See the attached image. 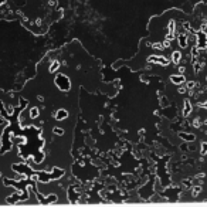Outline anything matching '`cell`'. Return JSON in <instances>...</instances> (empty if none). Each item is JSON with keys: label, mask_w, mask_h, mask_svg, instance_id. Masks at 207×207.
Segmentation results:
<instances>
[{"label": "cell", "mask_w": 207, "mask_h": 207, "mask_svg": "<svg viewBox=\"0 0 207 207\" xmlns=\"http://www.w3.org/2000/svg\"><path fill=\"white\" fill-rule=\"evenodd\" d=\"M57 68H60V61H57V60H54V61L51 62V65H50V68H48V71H50V72H56Z\"/></svg>", "instance_id": "9"}, {"label": "cell", "mask_w": 207, "mask_h": 207, "mask_svg": "<svg viewBox=\"0 0 207 207\" xmlns=\"http://www.w3.org/2000/svg\"><path fill=\"white\" fill-rule=\"evenodd\" d=\"M202 192V187H194V190H193V196H197L199 193Z\"/></svg>", "instance_id": "14"}, {"label": "cell", "mask_w": 207, "mask_h": 207, "mask_svg": "<svg viewBox=\"0 0 207 207\" xmlns=\"http://www.w3.org/2000/svg\"><path fill=\"white\" fill-rule=\"evenodd\" d=\"M194 87H196V82H194V81H189V82H187V88H189V90H193Z\"/></svg>", "instance_id": "13"}, {"label": "cell", "mask_w": 207, "mask_h": 207, "mask_svg": "<svg viewBox=\"0 0 207 207\" xmlns=\"http://www.w3.org/2000/svg\"><path fill=\"white\" fill-rule=\"evenodd\" d=\"M193 126H196V128H199V126H200V119H199V118H197V119H194V121H193Z\"/></svg>", "instance_id": "15"}, {"label": "cell", "mask_w": 207, "mask_h": 207, "mask_svg": "<svg viewBox=\"0 0 207 207\" xmlns=\"http://www.w3.org/2000/svg\"><path fill=\"white\" fill-rule=\"evenodd\" d=\"M148 61L149 62H158V64H160V65H163V67H166L169 64L167 58H165V57H158V56H151L148 58Z\"/></svg>", "instance_id": "2"}, {"label": "cell", "mask_w": 207, "mask_h": 207, "mask_svg": "<svg viewBox=\"0 0 207 207\" xmlns=\"http://www.w3.org/2000/svg\"><path fill=\"white\" fill-rule=\"evenodd\" d=\"M177 40H179V46L182 48H184V47H187V41H189V37L186 36L184 33H182V34H179V37H177Z\"/></svg>", "instance_id": "4"}, {"label": "cell", "mask_w": 207, "mask_h": 207, "mask_svg": "<svg viewBox=\"0 0 207 207\" xmlns=\"http://www.w3.org/2000/svg\"><path fill=\"white\" fill-rule=\"evenodd\" d=\"M56 85L60 88V90L62 91H67V90H70V80H68V77L65 75H58L56 78Z\"/></svg>", "instance_id": "1"}, {"label": "cell", "mask_w": 207, "mask_h": 207, "mask_svg": "<svg viewBox=\"0 0 207 207\" xmlns=\"http://www.w3.org/2000/svg\"><path fill=\"white\" fill-rule=\"evenodd\" d=\"M38 113H40V112H38V108H31V109H30V116L33 118V119L38 116Z\"/></svg>", "instance_id": "10"}, {"label": "cell", "mask_w": 207, "mask_h": 207, "mask_svg": "<svg viewBox=\"0 0 207 207\" xmlns=\"http://www.w3.org/2000/svg\"><path fill=\"white\" fill-rule=\"evenodd\" d=\"M184 105H186V108L183 109V115H184V116H189V115H190V112H192V105H190V102H189V101H184Z\"/></svg>", "instance_id": "8"}, {"label": "cell", "mask_w": 207, "mask_h": 207, "mask_svg": "<svg viewBox=\"0 0 207 207\" xmlns=\"http://www.w3.org/2000/svg\"><path fill=\"white\" fill-rule=\"evenodd\" d=\"M67 116H68V112H67L65 109H60V111H57V113H56L57 121H64Z\"/></svg>", "instance_id": "5"}, {"label": "cell", "mask_w": 207, "mask_h": 207, "mask_svg": "<svg viewBox=\"0 0 207 207\" xmlns=\"http://www.w3.org/2000/svg\"><path fill=\"white\" fill-rule=\"evenodd\" d=\"M54 132H56L57 135H62V133H64V131H62V129H60V128H56V129H54Z\"/></svg>", "instance_id": "16"}, {"label": "cell", "mask_w": 207, "mask_h": 207, "mask_svg": "<svg viewBox=\"0 0 207 207\" xmlns=\"http://www.w3.org/2000/svg\"><path fill=\"white\" fill-rule=\"evenodd\" d=\"M180 136L183 138V139H186V141H193V139H194L193 135H186V133H184V135H183V133H180Z\"/></svg>", "instance_id": "11"}, {"label": "cell", "mask_w": 207, "mask_h": 207, "mask_svg": "<svg viewBox=\"0 0 207 207\" xmlns=\"http://www.w3.org/2000/svg\"><path fill=\"white\" fill-rule=\"evenodd\" d=\"M152 47L155 48V50H163V46H162V43H155Z\"/></svg>", "instance_id": "12"}, {"label": "cell", "mask_w": 207, "mask_h": 207, "mask_svg": "<svg viewBox=\"0 0 207 207\" xmlns=\"http://www.w3.org/2000/svg\"><path fill=\"white\" fill-rule=\"evenodd\" d=\"M180 58H182V53H180V51H173V53H172V60H173V64H179Z\"/></svg>", "instance_id": "7"}, {"label": "cell", "mask_w": 207, "mask_h": 207, "mask_svg": "<svg viewBox=\"0 0 207 207\" xmlns=\"http://www.w3.org/2000/svg\"><path fill=\"white\" fill-rule=\"evenodd\" d=\"M206 153V143L203 142V145H202V155H204Z\"/></svg>", "instance_id": "17"}, {"label": "cell", "mask_w": 207, "mask_h": 207, "mask_svg": "<svg viewBox=\"0 0 207 207\" xmlns=\"http://www.w3.org/2000/svg\"><path fill=\"white\" fill-rule=\"evenodd\" d=\"M196 36L199 37V41L196 43V47L197 48H206V36H204V31H199V33H196Z\"/></svg>", "instance_id": "3"}, {"label": "cell", "mask_w": 207, "mask_h": 207, "mask_svg": "<svg viewBox=\"0 0 207 207\" xmlns=\"http://www.w3.org/2000/svg\"><path fill=\"white\" fill-rule=\"evenodd\" d=\"M6 3V0H0V6H3Z\"/></svg>", "instance_id": "19"}, {"label": "cell", "mask_w": 207, "mask_h": 207, "mask_svg": "<svg viewBox=\"0 0 207 207\" xmlns=\"http://www.w3.org/2000/svg\"><path fill=\"white\" fill-rule=\"evenodd\" d=\"M170 81H172L173 84H176V85H180L182 82H184V77L180 75V74H177V75H172L170 77Z\"/></svg>", "instance_id": "6"}, {"label": "cell", "mask_w": 207, "mask_h": 207, "mask_svg": "<svg viewBox=\"0 0 207 207\" xmlns=\"http://www.w3.org/2000/svg\"><path fill=\"white\" fill-rule=\"evenodd\" d=\"M179 71H180V74H183L184 71H186V68H184V67H180V68H179Z\"/></svg>", "instance_id": "18"}]
</instances>
